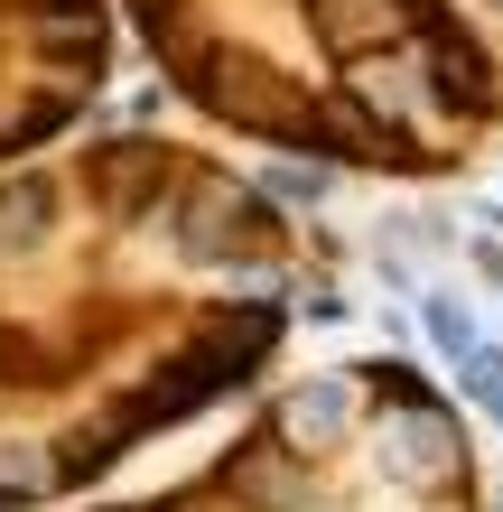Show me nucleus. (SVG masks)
<instances>
[{
    "label": "nucleus",
    "instance_id": "1",
    "mask_svg": "<svg viewBox=\"0 0 503 512\" xmlns=\"http://www.w3.org/2000/svg\"><path fill=\"white\" fill-rule=\"evenodd\" d=\"M448 447H457V429H448L438 410H401V429H382V475L420 485V475L448 466Z\"/></svg>",
    "mask_w": 503,
    "mask_h": 512
},
{
    "label": "nucleus",
    "instance_id": "2",
    "mask_svg": "<svg viewBox=\"0 0 503 512\" xmlns=\"http://www.w3.org/2000/svg\"><path fill=\"white\" fill-rule=\"evenodd\" d=\"M345 419H354V391L345 382H308V391H289V410H280V429L317 447V438H345Z\"/></svg>",
    "mask_w": 503,
    "mask_h": 512
},
{
    "label": "nucleus",
    "instance_id": "3",
    "mask_svg": "<svg viewBox=\"0 0 503 512\" xmlns=\"http://www.w3.org/2000/svg\"><path fill=\"white\" fill-rule=\"evenodd\" d=\"M420 326H429V345L448 354V364H466V354H476V308H466L457 289H429V298H420Z\"/></svg>",
    "mask_w": 503,
    "mask_h": 512
},
{
    "label": "nucleus",
    "instance_id": "4",
    "mask_svg": "<svg viewBox=\"0 0 503 512\" xmlns=\"http://www.w3.org/2000/svg\"><path fill=\"white\" fill-rule=\"evenodd\" d=\"M271 187H280V196H327V168H280Z\"/></svg>",
    "mask_w": 503,
    "mask_h": 512
}]
</instances>
